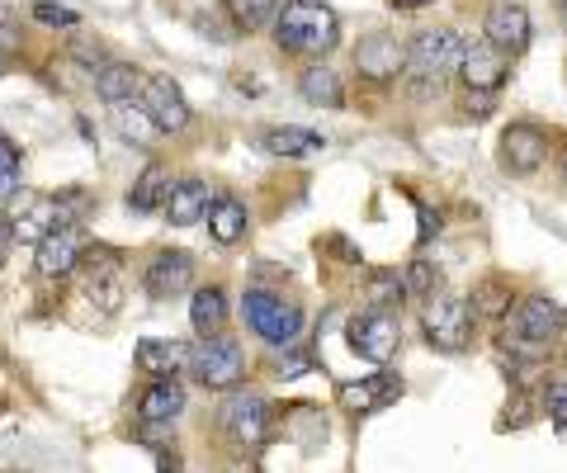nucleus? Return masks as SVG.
<instances>
[{"instance_id":"bb28decb","label":"nucleus","mask_w":567,"mask_h":473,"mask_svg":"<svg viewBox=\"0 0 567 473\" xmlns=\"http://www.w3.org/2000/svg\"><path fill=\"white\" fill-rule=\"evenodd\" d=\"M468 308H473V318H492V322H502L511 308H516V299H511V285L502 275H487V279H477L473 294H468Z\"/></svg>"},{"instance_id":"5701e85b","label":"nucleus","mask_w":567,"mask_h":473,"mask_svg":"<svg viewBox=\"0 0 567 473\" xmlns=\"http://www.w3.org/2000/svg\"><path fill=\"white\" fill-rule=\"evenodd\" d=\"M137 370L142 374H152V379H175L185 370V360H189V346L181 341H162V337H147V341H137Z\"/></svg>"},{"instance_id":"72a5a7b5","label":"nucleus","mask_w":567,"mask_h":473,"mask_svg":"<svg viewBox=\"0 0 567 473\" xmlns=\"http://www.w3.org/2000/svg\"><path fill=\"white\" fill-rule=\"evenodd\" d=\"M29 14H33L39 24H48V29H76V20H81V14H76V10H66L62 0H33Z\"/></svg>"},{"instance_id":"a211bd4d","label":"nucleus","mask_w":567,"mask_h":473,"mask_svg":"<svg viewBox=\"0 0 567 473\" xmlns=\"http://www.w3.org/2000/svg\"><path fill=\"white\" fill-rule=\"evenodd\" d=\"M402 398V379L398 374H369V379H354V383H341V393H336V402L350 412V417H369V412H383L388 402Z\"/></svg>"},{"instance_id":"2eb2a0df","label":"nucleus","mask_w":567,"mask_h":473,"mask_svg":"<svg viewBox=\"0 0 567 473\" xmlns=\"http://www.w3.org/2000/svg\"><path fill=\"white\" fill-rule=\"evenodd\" d=\"M142 110L152 114V124L162 128V133H185L189 128V119H194V110H189V100H185V91H181V81L175 76H147V85H142Z\"/></svg>"},{"instance_id":"c03bdc74","label":"nucleus","mask_w":567,"mask_h":473,"mask_svg":"<svg viewBox=\"0 0 567 473\" xmlns=\"http://www.w3.org/2000/svg\"><path fill=\"white\" fill-rule=\"evenodd\" d=\"M0 76H6V58H0Z\"/></svg>"},{"instance_id":"ddd939ff","label":"nucleus","mask_w":567,"mask_h":473,"mask_svg":"<svg viewBox=\"0 0 567 473\" xmlns=\"http://www.w3.org/2000/svg\"><path fill=\"white\" fill-rule=\"evenodd\" d=\"M194 285V256L181 251V247H166L147 260V270H142V294H147L152 304H171L181 299V294Z\"/></svg>"},{"instance_id":"4468645a","label":"nucleus","mask_w":567,"mask_h":473,"mask_svg":"<svg viewBox=\"0 0 567 473\" xmlns=\"http://www.w3.org/2000/svg\"><path fill=\"white\" fill-rule=\"evenodd\" d=\"M85 247H91V241H85V227H81V223L58 227V233H48L39 247H33V270H39L43 279H66V275H76Z\"/></svg>"},{"instance_id":"37998d69","label":"nucleus","mask_w":567,"mask_h":473,"mask_svg":"<svg viewBox=\"0 0 567 473\" xmlns=\"http://www.w3.org/2000/svg\"><path fill=\"white\" fill-rule=\"evenodd\" d=\"M558 6H563V24H567V0H558Z\"/></svg>"},{"instance_id":"c756f323","label":"nucleus","mask_w":567,"mask_h":473,"mask_svg":"<svg viewBox=\"0 0 567 473\" xmlns=\"http://www.w3.org/2000/svg\"><path fill=\"white\" fill-rule=\"evenodd\" d=\"M284 0H223L227 20H233L241 33H256V29H270L275 14H279Z\"/></svg>"},{"instance_id":"9d476101","label":"nucleus","mask_w":567,"mask_h":473,"mask_svg":"<svg viewBox=\"0 0 567 473\" xmlns=\"http://www.w3.org/2000/svg\"><path fill=\"white\" fill-rule=\"evenodd\" d=\"M346 341L354 356H364L369 364H388L402 350V322L388 308H364L346 322Z\"/></svg>"},{"instance_id":"f704fd0d","label":"nucleus","mask_w":567,"mask_h":473,"mask_svg":"<svg viewBox=\"0 0 567 473\" xmlns=\"http://www.w3.org/2000/svg\"><path fill=\"white\" fill-rule=\"evenodd\" d=\"M544 408H548V417H554V426H558V431H567V379L548 383V393H544Z\"/></svg>"},{"instance_id":"423d86ee","label":"nucleus","mask_w":567,"mask_h":473,"mask_svg":"<svg viewBox=\"0 0 567 473\" xmlns=\"http://www.w3.org/2000/svg\"><path fill=\"white\" fill-rule=\"evenodd\" d=\"M241 322L256 331L265 346H293L303 331V308L275 289H246L241 294Z\"/></svg>"},{"instance_id":"393cba45","label":"nucleus","mask_w":567,"mask_h":473,"mask_svg":"<svg viewBox=\"0 0 567 473\" xmlns=\"http://www.w3.org/2000/svg\"><path fill=\"white\" fill-rule=\"evenodd\" d=\"M298 95H303L312 110H341V104H346L341 76H336L327 62H312V66H303V72H298Z\"/></svg>"},{"instance_id":"f257e3e1","label":"nucleus","mask_w":567,"mask_h":473,"mask_svg":"<svg viewBox=\"0 0 567 473\" xmlns=\"http://www.w3.org/2000/svg\"><path fill=\"white\" fill-rule=\"evenodd\" d=\"M270 29L279 52H289V58H327L341 43V14L327 0H284Z\"/></svg>"},{"instance_id":"6ab92c4d","label":"nucleus","mask_w":567,"mask_h":473,"mask_svg":"<svg viewBox=\"0 0 567 473\" xmlns=\"http://www.w3.org/2000/svg\"><path fill=\"white\" fill-rule=\"evenodd\" d=\"M185 402H189V393H185V383L181 379H152L147 389L137 393V422L142 426H171L175 417L185 412Z\"/></svg>"},{"instance_id":"0eeeda50","label":"nucleus","mask_w":567,"mask_h":473,"mask_svg":"<svg viewBox=\"0 0 567 473\" xmlns=\"http://www.w3.org/2000/svg\"><path fill=\"white\" fill-rule=\"evenodd\" d=\"M473 308L464 294H445L440 289L435 299H425V312H421V331L425 341H431L435 350H445V356H464L468 341H473Z\"/></svg>"},{"instance_id":"b1692460","label":"nucleus","mask_w":567,"mask_h":473,"mask_svg":"<svg viewBox=\"0 0 567 473\" xmlns=\"http://www.w3.org/2000/svg\"><path fill=\"white\" fill-rule=\"evenodd\" d=\"M142 85H147V76H142L133 62H104L95 72V95L104 104H128L142 95Z\"/></svg>"},{"instance_id":"f3484780","label":"nucleus","mask_w":567,"mask_h":473,"mask_svg":"<svg viewBox=\"0 0 567 473\" xmlns=\"http://www.w3.org/2000/svg\"><path fill=\"white\" fill-rule=\"evenodd\" d=\"M458 76H464L468 91H492L496 95L506 85V76H511V62L487 39H468L464 58H458Z\"/></svg>"},{"instance_id":"4be33fe9","label":"nucleus","mask_w":567,"mask_h":473,"mask_svg":"<svg viewBox=\"0 0 567 473\" xmlns=\"http://www.w3.org/2000/svg\"><path fill=\"white\" fill-rule=\"evenodd\" d=\"M189 327H194V337H199V341L227 337V289L223 285L194 289V299H189Z\"/></svg>"},{"instance_id":"c85d7f7f","label":"nucleus","mask_w":567,"mask_h":473,"mask_svg":"<svg viewBox=\"0 0 567 473\" xmlns=\"http://www.w3.org/2000/svg\"><path fill=\"white\" fill-rule=\"evenodd\" d=\"M114 133L123 143H137V147H152L162 128L152 124V114L142 110V100H128V104H114Z\"/></svg>"},{"instance_id":"a19ab883","label":"nucleus","mask_w":567,"mask_h":473,"mask_svg":"<svg viewBox=\"0 0 567 473\" xmlns=\"http://www.w3.org/2000/svg\"><path fill=\"white\" fill-rule=\"evenodd\" d=\"M156 473H181V460H175V454H162V469Z\"/></svg>"},{"instance_id":"473e14b6","label":"nucleus","mask_w":567,"mask_h":473,"mask_svg":"<svg viewBox=\"0 0 567 473\" xmlns=\"http://www.w3.org/2000/svg\"><path fill=\"white\" fill-rule=\"evenodd\" d=\"M20 185H24V152L10 133H0V199L20 195Z\"/></svg>"},{"instance_id":"f8f14e48","label":"nucleus","mask_w":567,"mask_h":473,"mask_svg":"<svg viewBox=\"0 0 567 473\" xmlns=\"http://www.w3.org/2000/svg\"><path fill=\"white\" fill-rule=\"evenodd\" d=\"M354 72L369 85H393L398 76H406V43H398L393 33H364L360 48H354Z\"/></svg>"},{"instance_id":"4c0bfd02","label":"nucleus","mask_w":567,"mask_h":473,"mask_svg":"<svg viewBox=\"0 0 567 473\" xmlns=\"http://www.w3.org/2000/svg\"><path fill=\"white\" fill-rule=\"evenodd\" d=\"M71 58H76L81 66H95V72H100L104 62H110V58H104V52H100L95 43H76V48H71Z\"/></svg>"},{"instance_id":"a878e982","label":"nucleus","mask_w":567,"mask_h":473,"mask_svg":"<svg viewBox=\"0 0 567 473\" xmlns=\"http://www.w3.org/2000/svg\"><path fill=\"white\" fill-rule=\"evenodd\" d=\"M166 189H171V171L162 162H147V166H142V175L133 181V189H128V214L133 218L156 214V208L166 204Z\"/></svg>"},{"instance_id":"79ce46f5","label":"nucleus","mask_w":567,"mask_h":473,"mask_svg":"<svg viewBox=\"0 0 567 473\" xmlns=\"http://www.w3.org/2000/svg\"><path fill=\"white\" fill-rule=\"evenodd\" d=\"M558 181H563V189H567V147H563V156H558Z\"/></svg>"},{"instance_id":"9b49d317","label":"nucleus","mask_w":567,"mask_h":473,"mask_svg":"<svg viewBox=\"0 0 567 473\" xmlns=\"http://www.w3.org/2000/svg\"><path fill=\"white\" fill-rule=\"evenodd\" d=\"M496 162H502V175L511 181H529V175H539L544 162H548V133L539 124H511L502 133V143H496Z\"/></svg>"},{"instance_id":"58836bf2","label":"nucleus","mask_w":567,"mask_h":473,"mask_svg":"<svg viewBox=\"0 0 567 473\" xmlns=\"http://www.w3.org/2000/svg\"><path fill=\"white\" fill-rule=\"evenodd\" d=\"M10 247H14V223L0 214V266H6V256H10Z\"/></svg>"},{"instance_id":"2f4dec72","label":"nucleus","mask_w":567,"mask_h":473,"mask_svg":"<svg viewBox=\"0 0 567 473\" xmlns=\"http://www.w3.org/2000/svg\"><path fill=\"white\" fill-rule=\"evenodd\" d=\"M369 308H388V312H398L406 304V285H402V270H374L369 275Z\"/></svg>"},{"instance_id":"aec40b11","label":"nucleus","mask_w":567,"mask_h":473,"mask_svg":"<svg viewBox=\"0 0 567 473\" xmlns=\"http://www.w3.org/2000/svg\"><path fill=\"white\" fill-rule=\"evenodd\" d=\"M208 204H213L208 181H199V175H181V181H171V189H166L162 214H166L171 227H194V223H204Z\"/></svg>"},{"instance_id":"20e7f679","label":"nucleus","mask_w":567,"mask_h":473,"mask_svg":"<svg viewBox=\"0 0 567 473\" xmlns=\"http://www.w3.org/2000/svg\"><path fill=\"white\" fill-rule=\"evenodd\" d=\"M85 214H91V195H85L81 185L58 189V195H43V199H24V204H20V218H14V237L39 247L48 233L81 223Z\"/></svg>"},{"instance_id":"e433bc0d","label":"nucleus","mask_w":567,"mask_h":473,"mask_svg":"<svg viewBox=\"0 0 567 473\" xmlns=\"http://www.w3.org/2000/svg\"><path fill=\"white\" fill-rule=\"evenodd\" d=\"M464 110H468L473 119H487V114L496 110V95H492V91H464Z\"/></svg>"},{"instance_id":"1a4fd4ad","label":"nucleus","mask_w":567,"mask_h":473,"mask_svg":"<svg viewBox=\"0 0 567 473\" xmlns=\"http://www.w3.org/2000/svg\"><path fill=\"white\" fill-rule=\"evenodd\" d=\"M76 275H81L85 299L95 304V312H118L123 308V275H128V260H123L118 247H104V241L85 247Z\"/></svg>"},{"instance_id":"6e6552de","label":"nucleus","mask_w":567,"mask_h":473,"mask_svg":"<svg viewBox=\"0 0 567 473\" xmlns=\"http://www.w3.org/2000/svg\"><path fill=\"white\" fill-rule=\"evenodd\" d=\"M185 374L199 383V389L227 393V389H237V383L246 379V350L233 337L199 341V346L189 350V360H185Z\"/></svg>"},{"instance_id":"412c9836","label":"nucleus","mask_w":567,"mask_h":473,"mask_svg":"<svg viewBox=\"0 0 567 473\" xmlns=\"http://www.w3.org/2000/svg\"><path fill=\"white\" fill-rule=\"evenodd\" d=\"M204 218H208V237L218 247H241L246 233H251V214H246V204L237 195H213Z\"/></svg>"},{"instance_id":"dca6fc26","label":"nucleus","mask_w":567,"mask_h":473,"mask_svg":"<svg viewBox=\"0 0 567 473\" xmlns=\"http://www.w3.org/2000/svg\"><path fill=\"white\" fill-rule=\"evenodd\" d=\"M483 39L502 52V58H520V52L529 48V39H535V20H529V10L516 6V0H496V6L487 10Z\"/></svg>"},{"instance_id":"c9c22d12","label":"nucleus","mask_w":567,"mask_h":473,"mask_svg":"<svg viewBox=\"0 0 567 473\" xmlns=\"http://www.w3.org/2000/svg\"><path fill=\"white\" fill-rule=\"evenodd\" d=\"M416 214H421V233H416V247H431V241L440 237V214H431V204L416 199Z\"/></svg>"},{"instance_id":"7c9ffc66","label":"nucleus","mask_w":567,"mask_h":473,"mask_svg":"<svg viewBox=\"0 0 567 473\" xmlns=\"http://www.w3.org/2000/svg\"><path fill=\"white\" fill-rule=\"evenodd\" d=\"M402 285H406V299H435V294H440V266H435V260L431 256H412V266H406L402 270Z\"/></svg>"},{"instance_id":"f03ea898","label":"nucleus","mask_w":567,"mask_h":473,"mask_svg":"<svg viewBox=\"0 0 567 473\" xmlns=\"http://www.w3.org/2000/svg\"><path fill=\"white\" fill-rule=\"evenodd\" d=\"M563 331H567V308L558 299H548V294H525L502 318V350L539 360V356H548V346H554Z\"/></svg>"},{"instance_id":"cd10ccee","label":"nucleus","mask_w":567,"mask_h":473,"mask_svg":"<svg viewBox=\"0 0 567 473\" xmlns=\"http://www.w3.org/2000/svg\"><path fill=\"white\" fill-rule=\"evenodd\" d=\"M260 152L279 156V162H293V156L322 152V137L308 133V128H265L260 133Z\"/></svg>"},{"instance_id":"7ed1b4c3","label":"nucleus","mask_w":567,"mask_h":473,"mask_svg":"<svg viewBox=\"0 0 567 473\" xmlns=\"http://www.w3.org/2000/svg\"><path fill=\"white\" fill-rule=\"evenodd\" d=\"M458 58H464V39L454 29H421L412 43H406V76H412L416 95H431L440 91L454 72H458Z\"/></svg>"},{"instance_id":"39448f33","label":"nucleus","mask_w":567,"mask_h":473,"mask_svg":"<svg viewBox=\"0 0 567 473\" xmlns=\"http://www.w3.org/2000/svg\"><path fill=\"white\" fill-rule=\"evenodd\" d=\"M218 431L227 435V445L237 450H260L275 435V408L270 398H260L251 389H233L218 408Z\"/></svg>"},{"instance_id":"ea45409f","label":"nucleus","mask_w":567,"mask_h":473,"mask_svg":"<svg viewBox=\"0 0 567 473\" xmlns=\"http://www.w3.org/2000/svg\"><path fill=\"white\" fill-rule=\"evenodd\" d=\"M425 6H431V0H393L398 14H416V10H425Z\"/></svg>"}]
</instances>
